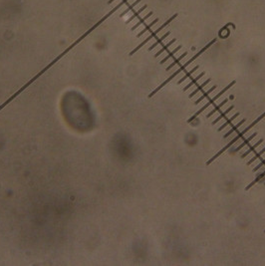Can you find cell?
<instances>
[{"label": "cell", "mask_w": 265, "mask_h": 266, "mask_svg": "<svg viewBox=\"0 0 265 266\" xmlns=\"http://www.w3.org/2000/svg\"><path fill=\"white\" fill-rule=\"evenodd\" d=\"M263 153H265V148H263V149L259 152H257V153H255V155H254V157H251V160L249 161V162H247V166H250V165H252V163L255 162L256 160H258V158H260L261 157V156H263Z\"/></svg>", "instance_id": "19"}, {"label": "cell", "mask_w": 265, "mask_h": 266, "mask_svg": "<svg viewBox=\"0 0 265 266\" xmlns=\"http://www.w3.org/2000/svg\"><path fill=\"white\" fill-rule=\"evenodd\" d=\"M215 42H216V39H213V40H212V41H210V43H208V44H206V45L205 46V47H203V48H202V49H201V50L200 51V52H197V53H196V54H195V56H193V57H191V58H190V60H188V61H187V62H186V63H185V64H183L182 66H181V67H180V68H178V69H177V70L176 71V72H175L174 74H172L171 76H170V77H169V78H167V79H166V81L164 82V83H161V85H160L159 87H157V89H155L154 91H152V93H151V94L149 95V98H152V96H154L155 94H157V92H159V91H160V90H161V88H162V87H165V86H166V85L167 83H170V82H171V81L172 80V79H174V78H175V77H176V76H177L178 74H180V73L181 72V71H183V70H185V69H186V68L188 67V65H190V64H191V63L193 62V61H195V59H196L197 57H200V55H201V54H202L203 52H205V51H206V50H207L208 48H210V46H211L212 44H214Z\"/></svg>", "instance_id": "1"}, {"label": "cell", "mask_w": 265, "mask_h": 266, "mask_svg": "<svg viewBox=\"0 0 265 266\" xmlns=\"http://www.w3.org/2000/svg\"><path fill=\"white\" fill-rule=\"evenodd\" d=\"M176 17H177V13H176V14L174 15V16H171V18H170L169 20H166V22H165L164 24H162V25H161V27H159V28H157V29L156 30V31H154V32H152V34L150 35V36H147V38L145 39V41H144V42H142V43H141V44H140L139 46H137V47H136V48H135L134 50H132V52H131V53H130V55H132V54H134L135 52H137V50H140V49H141V48H142V46H144V45H145L146 43H147V42H149V41H150L151 39H152V38H154V37H156V36H157V34H159V33H160L161 31V30H162V29H164V28H166V27L167 26V25H169V24H170V23H171V22L172 21V20H174V19H176Z\"/></svg>", "instance_id": "2"}, {"label": "cell", "mask_w": 265, "mask_h": 266, "mask_svg": "<svg viewBox=\"0 0 265 266\" xmlns=\"http://www.w3.org/2000/svg\"><path fill=\"white\" fill-rule=\"evenodd\" d=\"M181 48H182V46H181V45H178V46H177V47H176V48H175L174 50H172V51H171V52H170L169 54H167V56H166V57H165L164 59H162V60L161 61V62H160V63H161V64H165V63H166V61H167V60H169L170 58H172V56H174V55H175V54H176V52H178V51H180V50H181Z\"/></svg>", "instance_id": "11"}, {"label": "cell", "mask_w": 265, "mask_h": 266, "mask_svg": "<svg viewBox=\"0 0 265 266\" xmlns=\"http://www.w3.org/2000/svg\"><path fill=\"white\" fill-rule=\"evenodd\" d=\"M234 98V96L233 95H231V96H229V99H233Z\"/></svg>", "instance_id": "24"}, {"label": "cell", "mask_w": 265, "mask_h": 266, "mask_svg": "<svg viewBox=\"0 0 265 266\" xmlns=\"http://www.w3.org/2000/svg\"><path fill=\"white\" fill-rule=\"evenodd\" d=\"M146 8H147V4H146V5H144V6H142V8H140L139 10H137V12H135L134 14H132V17H131V18H130V19L128 20V21H127V22H128V23H129V22H132V20H134L135 18H137V17H139V16H140V14H141V13H142V11H144V10H145Z\"/></svg>", "instance_id": "21"}, {"label": "cell", "mask_w": 265, "mask_h": 266, "mask_svg": "<svg viewBox=\"0 0 265 266\" xmlns=\"http://www.w3.org/2000/svg\"><path fill=\"white\" fill-rule=\"evenodd\" d=\"M210 81H211V79H210H210H207V80H205V81L203 82V83H202L201 85H200V86H198V87H197V88H196L195 91H192V92H191V93L190 94V96H188V98H190V99H191L192 97L195 96V95H196V94H197V93H198V92H200V91H202V90H203V88H205V86H206L208 83H210Z\"/></svg>", "instance_id": "8"}, {"label": "cell", "mask_w": 265, "mask_h": 266, "mask_svg": "<svg viewBox=\"0 0 265 266\" xmlns=\"http://www.w3.org/2000/svg\"><path fill=\"white\" fill-rule=\"evenodd\" d=\"M264 165H265V160H262V162H259L258 165H257L255 167L253 168V172H257V171L259 170V168H260L261 167H263Z\"/></svg>", "instance_id": "23"}, {"label": "cell", "mask_w": 265, "mask_h": 266, "mask_svg": "<svg viewBox=\"0 0 265 266\" xmlns=\"http://www.w3.org/2000/svg\"><path fill=\"white\" fill-rule=\"evenodd\" d=\"M113 1H114V0H110V2H113Z\"/></svg>", "instance_id": "25"}, {"label": "cell", "mask_w": 265, "mask_h": 266, "mask_svg": "<svg viewBox=\"0 0 265 266\" xmlns=\"http://www.w3.org/2000/svg\"><path fill=\"white\" fill-rule=\"evenodd\" d=\"M170 34H171V32H166V34H164V35H162V36H161V37H160L159 39H157V40L156 41V42H155L154 44H152V45L151 46V47L149 48V50H150V51H152V50H154V48H156V47H157V45H160L161 43H162V41H164V40H165V39H166V38L167 37V36H169V35H170Z\"/></svg>", "instance_id": "18"}, {"label": "cell", "mask_w": 265, "mask_h": 266, "mask_svg": "<svg viewBox=\"0 0 265 266\" xmlns=\"http://www.w3.org/2000/svg\"><path fill=\"white\" fill-rule=\"evenodd\" d=\"M239 115H240V113H236V114H234L232 117H230V118H229V119H228V120H227L225 123H224L223 125H221V126L219 127V129H218V132H221L222 130H224V129H225V128H226L228 125H230L231 123H232L234 120H235V119H236V118H237Z\"/></svg>", "instance_id": "15"}, {"label": "cell", "mask_w": 265, "mask_h": 266, "mask_svg": "<svg viewBox=\"0 0 265 266\" xmlns=\"http://www.w3.org/2000/svg\"><path fill=\"white\" fill-rule=\"evenodd\" d=\"M198 68H200V66H195V67H193V68H192V69H191L190 71H188V72H187V73H186V74L185 76H183V77H182V78H181L180 80H178V82H177V84H178V85H180V84L183 83V82H185V81H186V79H187V78H190V76H191V75H192L193 73H195V71H196V70H197Z\"/></svg>", "instance_id": "14"}, {"label": "cell", "mask_w": 265, "mask_h": 266, "mask_svg": "<svg viewBox=\"0 0 265 266\" xmlns=\"http://www.w3.org/2000/svg\"><path fill=\"white\" fill-rule=\"evenodd\" d=\"M264 185H265V182H264Z\"/></svg>", "instance_id": "26"}, {"label": "cell", "mask_w": 265, "mask_h": 266, "mask_svg": "<svg viewBox=\"0 0 265 266\" xmlns=\"http://www.w3.org/2000/svg\"><path fill=\"white\" fill-rule=\"evenodd\" d=\"M233 109H234V106H233V105H231L230 107H228V108L226 109V111H225V112H222V113H221L219 116H218V117L216 118V119H215L214 121H213V122L211 123V124H212V125H215V124H217V123L219 122V121L222 119V118L226 117V116H227V114L229 113V112H230L231 110H233Z\"/></svg>", "instance_id": "10"}, {"label": "cell", "mask_w": 265, "mask_h": 266, "mask_svg": "<svg viewBox=\"0 0 265 266\" xmlns=\"http://www.w3.org/2000/svg\"><path fill=\"white\" fill-rule=\"evenodd\" d=\"M256 136H257V133H253V134H252L250 137L247 138L246 140H244V142H243V143H241V144L239 145L237 148H235V149H234L233 151H231V152H239L241 149H243V148L245 147V146H247V145H248L249 143H250L252 140H254V138H255Z\"/></svg>", "instance_id": "4"}, {"label": "cell", "mask_w": 265, "mask_h": 266, "mask_svg": "<svg viewBox=\"0 0 265 266\" xmlns=\"http://www.w3.org/2000/svg\"><path fill=\"white\" fill-rule=\"evenodd\" d=\"M216 88H217V87H216V85H214V86H212V87H211V88H210V90H207V91L205 92V93H203V95H202V96H200V98H198V99H197V100L195 102V105L200 104V102H201L202 100H205V98H207V96L210 95V94H211L212 92L214 91Z\"/></svg>", "instance_id": "9"}, {"label": "cell", "mask_w": 265, "mask_h": 266, "mask_svg": "<svg viewBox=\"0 0 265 266\" xmlns=\"http://www.w3.org/2000/svg\"><path fill=\"white\" fill-rule=\"evenodd\" d=\"M262 143H263V139H260V140H259L257 143H255V144H254L252 147H250V148H249V149H248L247 151H245V152H244L242 153V155H241V158H244L245 157H247L248 155H250V153H251V152H252L254 150H255L257 147H259V146H260V145L262 144Z\"/></svg>", "instance_id": "6"}, {"label": "cell", "mask_w": 265, "mask_h": 266, "mask_svg": "<svg viewBox=\"0 0 265 266\" xmlns=\"http://www.w3.org/2000/svg\"><path fill=\"white\" fill-rule=\"evenodd\" d=\"M186 55H187V52L186 51V52H185V53H182V54H181V55L180 57H178L177 59L176 58V59L174 60V62H172V63H171L170 66H167V67H166V71H170L171 69H172V68H174V67H175V66H176V64H180V62H181V61L183 58H185V57H186Z\"/></svg>", "instance_id": "13"}, {"label": "cell", "mask_w": 265, "mask_h": 266, "mask_svg": "<svg viewBox=\"0 0 265 266\" xmlns=\"http://www.w3.org/2000/svg\"><path fill=\"white\" fill-rule=\"evenodd\" d=\"M157 22H159V19H157V18H156V19L154 20V21H152V22H151V23H150L149 25H147V26H146V27H145L144 29H142V31H141V32H140L139 34H137V37H141V36H142V35H144V34H145V33H146L147 31H149V30H150V29H151V28H152V26H155V25H156V24H157Z\"/></svg>", "instance_id": "17"}, {"label": "cell", "mask_w": 265, "mask_h": 266, "mask_svg": "<svg viewBox=\"0 0 265 266\" xmlns=\"http://www.w3.org/2000/svg\"><path fill=\"white\" fill-rule=\"evenodd\" d=\"M152 12L151 11V12H149V13H147V14L146 15V16H144V17H142V18H141V19L139 20V21H137V22L136 23V25H135V26H132V30H136V29H137V27H139V26H140V25H141V24H142V22H144V21H145V20H147V19H149V18H150V17L152 16Z\"/></svg>", "instance_id": "20"}, {"label": "cell", "mask_w": 265, "mask_h": 266, "mask_svg": "<svg viewBox=\"0 0 265 266\" xmlns=\"http://www.w3.org/2000/svg\"><path fill=\"white\" fill-rule=\"evenodd\" d=\"M248 131H250V130H249V129H248V128L246 127V128H245V129H244V130H243L242 132H240V133H238V135H237V136H236L235 138H234V139H233V140H231L230 142H229V143H228V144H227V145H226L225 147H223V148H222V149H221V150H220L219 152H216V153H215V155H214V156H213V157H212L210 158V161H207V162H206V165H210V163H211V162H212L213 161H215V160H216V158H217L218 157H219L220 155H222V153H223L224 152H225L226 150H228V149H229V148H230V147H231V146H232L233 144H235V143H236V142H237V141H238L239 139H242V138H243V136H244V135H245V134H246V133H247Z\"/></svg>", "instance_id": "3"}, {"label": "cell", "mask_w": 265, "mask_h": 266, "mask_svg": "<svg viewBox=\"0 0 265 266\" xmlns=\"http://www.w3.org/2000/svg\"><path fill=\"white\" fill-rule=\"evenodd\" d=\"M264 117H265V112H264V113H263L262 115H260V116H259V117L257 118V119H256L255 121H254V122H252V123H251V124H250V125H249V126H248L247 128H248V129H249V130H251V128H252V127H254V126H255V125L257 124V123H259V122H260V121H261V120L263 119V118H264Z\"/></svg>", "instance_id": "22"}, {"label": "cell", "mask_w": 265, "mask_h": 266, "mask_svg": "<svg viewBox=\"0 0 265 266\" xmlns=\"http://www.w3.org/2000/svg\"><path fill=\"white\" fill-rule=\"evenodd\" d=\"M245 122H246V120H245V119H242L240 122H239V123H237V124H236L235 126H234V127L232 128V129H230V130H229V131L226 133V134L223 136V138H224V139H226V138H228L229 136H230V135L232 134V133H234L235 131H237V129H238V128L240 127L241 125H243V124H244V123H245Z\"/></svg>", "instance_id": "12"}, {"label": "cell", "mask_w": 265, "mask_h": 266, "mask_svg": "<svg viewBox=\"0 0 265 266\" xmlns=\"http://www.w3.org/2000/svg\"><path fill=\"white\" fill-rule=\"evenodd\" d=\"M205 72H201L200 75H197V76L195 77V79H192V80H191V82H190V83H188V84H187V85L185 87V88H183V91H186V90H188V89H190V87H191L192 85L196 84V83H197V81L200 80V79H201L202 77L205 76Z\"/></svg>", "instance_id": "16"}, {"label": "cell", "mask_w": 265, "mask_h": 266, "mask_svg": "<svg viewBox=\"0 0 265 266\" xmlns=\"http://www.w3.org/2000/svg\"><path fill=\"white\" fill-rule=\"evenodd\" d=\"M227 102H228V99H224L220 104H218V106H215V107H214V109H212V110L210 112V113H208V114L206 115V118H210V117H212L213 115H214V114L216 113V112H219V111H220V109L222 108V107H223L224 105H225V104L227 103Z\"/></svg>", "instance_id": "5"}, {"label": "cell", "mask_w": 265, "mask_h": 266, "mask_svg": "<svg viewBox=\"0 0 265 266\" xmlns=\"http://www.w3.org/2000/svg\"><path fill=\"white\" fill-rule=\"evenodd\" d=\"M176 42V38L171 39V40L170 41V42H169V43H166V44L164 46V47H162L161 49H160L159 51H157V52L155 54V57H159V56H161L162 53H164V52H166V51L167 49H169V48L171 47V46L172 44H175Z\"/></svg>", "instance_id": "7"}]
</instances>
